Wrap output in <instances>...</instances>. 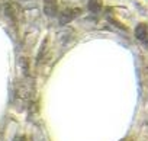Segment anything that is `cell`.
<instances>
[{"mask_svg": "<svg viewBox=\"0 0 148 141\" xmlns=\"http://www.w3.org/2000/svg\"><path fill=\"white\" fill-rule=\"evenodd\" d=\"M89 9L93 13H97L102 9V0H90L89 2Z\"/></svg>", "mask_w": 148, "mask_h": 141, "instance_id": "cell-4", "label": "cell"}, {"mask_svg": "<svg viewBox=\"0 0 148 141\" xmlns=\"http://www.w3.org/2000/svg\"><path fill=\"white\" fill-rule=\"evenodd\" d=\"M79 10L76 9V10H65L64 13H62V16H61V23H67V22H70L74 16H76V15H74V13H77Z\"/></svg>", "mask_w": 148, "mask_h": 141, "instance_id": "cell-3", "label": "cell"}, {"mask_svg": "<svg viewBox=\"0 0 148 141\" xmlns=\"http://www.w3.org/2000/svg\"><path fill=\"white\" fill-rule=\"evenodd\" d=\"M134 35L138 41H148V22H139L136 23L135 29H134Z\"/></svg>", "mask_w": 148, "mask_h": 141, "instance_id": "cell-1", "label": "cell"}, {"mask_svg": "<svg viewBox=\"0 0 148 141\" xmlns=\"http://www.w3.org/2000/svg\"><path fill=\"white\" fill-rule=\"evenodd\" d=\"M44 10L48 16H54L57 13V0H44Z\"/></svg>", "mask_w": 148, "mask_h": 141, "instance_id": "cell-2", "label": "cell"}, {"mask_svg": "<svg viewBox=\"0 0 148 141\" xmlns=\"http://www.w3.org/2000/svg\"><path fill=\"white\" fill-rule=\"evenodd\" d=\"M23 141H25V140H23Z\"/></svg>", "mask_w": 148, "mask_h": 141, "instance_id": "cell-5", "label": "cell"}]
</instances>
